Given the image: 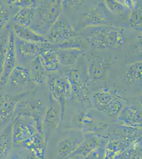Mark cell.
<instances>
[{
  "label": "cell",
  "instance_id": "cell-1",
  "mask_svg": "<svg viewBox=\"0 0 142 159\" xmlns=\"http://www.w3.org/2000/svg\"><path fill=\"white\" fill-rule=\"evenodd\" d=\"M47 138L45 159H66L83 142L82 132L76 129L57 130Z\"/></svg>",
  "mask_w": 142,
  "mask_h": 159
},
{
  "label": "cell",
  "instance_id": "cell-2",
  "mask_svg": "<svg viewBox=\"0 0 142 159\" xmlns=\"http://www.w3.org/2000/svg\"><path fill=\"white\" fill-rule=\"evenodd\" d=\"M83 35L91 47L102 50H116L125 42L122 28L99 25L86 28Z\"/></svg>",
  "mask_w": 142,
  "mask_h": 159
},
{
  "label": "cell",
  "instance_id": "cell-3",
  "mask_svg": "<svg viewBox=\"0 0 142 159\" xmlns=\"http://www.w3.org/2000/svg\"><path fill=\"white\" fill-rule=\"evenodd\" d=\"M60 1H42L37 2L35 18L31 29L38 34L45 37L51 27L58 19L61 12Z\"/></svg>",
  "mask_w": 142,
  "mask_h": 159
},
{
  "label": "cell",
  "instance_id": "cell-4",
  "mask_svg": "<svg viewBox=\"0 0 142 159\" xmlns=\"http://www.w3.org/2000/svg\"><path fill=\"white\" fill-rule=\"evenodd\" d=\"M35 85L31 77L30 70L24 65L17 64L11 72L7 80L6 87L7 94L19 98L24 97L27 94V89Z\"/></svg>",
  "mask_w": 142,
  "mask_h": 159
},
{
  "label": "cell",
  "instance_id": "cell-5",
  "mask_svg": "<svg viewBox=\"0 0 142 159\" xmlns=\"http://www.w3.org/2000/svg\"><path fill=\"white\" fill-rule=\"evenodd\" d=\"M111 13L108 11L104 1H99L83 15L79 25L83 27L106 25L111 19Z\"/></svg>",
  "mask_w": 142,
  "mask_h": 159
},
{
  "label": "cell",
  "instance_id": "cell-6",
  "mask_svg": "<svg viewBox=\"0 0 142 159\" xmlns=\"http://www.w3.org/2000/svg\"><path fill=\"white\" fill-rule=\"evenodd\" d=\"M44 43H36L25 42L16 36L15 50L17 64L25 66L39 55L44 48Z\"/></svg>",
  "mask_w": 142,
  "mask_h": 159
},
{
  "label": "cell",
  "instance_id": "cell-7",
  "mask_svg": "<svg viewBox=\"0 0 142 159\" xmlns=\"http://www.w3.org/2000/svg\"><path fill=\"white\" fill-rule=\"evenodd\" d=\"M15 38L16 36L11 27L9 34L8 48L0 75V87L6 86L11 72L17 65L15 50Z\"/></svg>",
  "mask_w": 142,
  "mask_h": 159
},
{
  "label": "cell",
  "instance_id": "cell-8",
  "mask_svg": "<svg viewBox=\"0 0 142 159\" xmlns=\"http://www.w3.org/2000/svg\"><path fill=\"white\" fill-rule=\"evenodd\" d=\"M17 97L0 91V132L13 121Z\"/></svg>",
  "mask_w": 142,
  "mask_h": 159
},
{
  "label": "cell",
  "instance_id": "cell-9",
  "mask_svg": "<svg viewBox=\"0 0 142 159\" xmlns=\"http://www.w3.org/2000/svg\"><path fill=\"white\" fill-rule=\"evenodd\" d=\"M67 73L68 83L70 85L71 96L72 97L79 98L82 95L83 90L85 88V77L83 73L80 70L79 68L68 70Z\"/></svg>",
  "mask_w": 142,
  "mask_h": 159
},
{
  "label": "cell",
  "instance_id": "cell-10",
  "mask_svg": "<svg viewBox=\"0 0 142 159\" xmlns=\"http://www.w3.org/2000/svg\"><path fill=\"white\" fill-rule=\"evenodd\" d=\"M118 114L119 120L133 126H142V109L135 106H124Z\"/></svg>",
  "mask_w": 142,
  "mask_h": 159
},
{
  "label": "cell",
  "instance_id": "cell-11",
  "mask_svg": "<svg viewBox=\"0 0 142 159\" xmlns=\"http://www.w3.org/2000/svg\"><path fill=\"white\" fill-rule=\"evenodd\" d=\"M15 36L20 39L33 43H49L45 37L35 33L30 28L13 24L12 26Z\"/></svg>",
  "mask_w": 142,
  "mask_h": 159
},
{
  "label": "cell",
  "instance_id": "cell-12",
  "mask_svg": "<svg viewBox=\"0 0 142 159\" xmlns=\"http://www.w3.org/2000/svg\"><path fill=\"white\" fill-rule=\"evenodd\" d=\"M49 83L50 92L56 100L61 101L64 99L67 93L70 90L68 81L61 76L50 78Z\"/></svg>",
  "mask_w": 142,
  "mask_h": 159
},
{
  "label": "cell",
  "instance_id": "cell-13",
  "mask_svg": "<svg viewBox=\"0 0 142 159\" xmlns=\"http://www.w3.org/2000/svg\"><path fill=\"white\" fill-rule=\"evenodd\" d=\"M109 67L108 61L101 57L96 58L89 66V76L94 81H100L104 78Z\"/></svg>",
  "mask_w": 142,
  "mask_h": 159
},
{
  "label": "cell",
  "instance_id": "cell-14",
  "mask_svg": "<svg viewBox=\"0 0 142 159\" xmlns=\"http://www.w3.org/2000/svg\"><path fill=\"white\" fill-rule=\"evenodd\" d=\"M38 57L46 72H55L59 70L60 64L55 49L44 47Z\"/></svg>",
  "mask_w": 142,
  "mask_h": 159
},
{
  "label": "cell",
  "instance_id": "cell-15",
  "mask_svg": "<svg viewBox=\"0 0 142 159\" xmlns=\"http://www.w3.org/2000/svg\"><path fill=\"white\" fill-rule=\"evenodd\" d=\"M117 94L116 90H110L109 89H104L101 91L96 92L94 96V105L95 108L105 113Z\"/></svg>",
  "mask_w": 142,
  "mask_h": 159
},
{
  "label": "cell",
  "instance_id": "cell-16",
  "mask_svg": "<svg viewBox=\"0 0 142 159\" xmlns=\"http://www.w3.org/2000/svg\"><path fill=\"white\" fill-rule=\"evenodd\" d=\"M35 9L33 8H20L16 10L11 20L14 24L30 27L35 18Z\"/></svg>",
  "mask_w": 142,
  "mask_h": 159
},
{
  "label": "cell",
  "instance_id": "cell-17",
  "mask_svg": "<svg viewBox=\"0 0 142 159\" xmlns=\"http://www.w3.org/2000/svg\"><path fill=\"white\" fill-rule=\"evenodd\" d=\"M57 54L60 65L68 66L76 63L83 53L81 48L55 49Z\"/></svg>",
  "mask_w": 142,
  "mask_h": 159
},
{
  "label": "cell",
  "instance_id": "cell-18",
  "mask_svg": "<svg viewBox=\"0 0 142 159\" xmlns=\"http://www.w3.org/2000/svg\"><path fill=\"white\" fill-rule=\"evenodd\" d=\"M142 61H139L131 64L127 66L123 74V80L130 84L142 81Z\"/></svg>",
  "mask_w": 142,
  "mask_h": 159
},
{
  "label": "cell",
  "instance_id": "cell-19",
  "mask_svg": "<svg viewBox=\"0 0 142 159\" xmlns=\"http://www.w3.org/2000/svg\"><path fill=\"white\" fill-rule=\"evenodd\" d=\"M12 123L0 132V159H6L12 148L11 138Z\"/></svg>",
  "mask_w": 142,
  "mask_h": 159
},
{
  "label": "cell",
  "instance_id": "cell-20",
  "mask_svg": "<svg viewBox=\"0 0 142 159\" xmlns=\"http://www.w3.org/2000/svg\"><path fill=\"white\" fill-rule=\"evenodd\" d=\"M29 70L31 79L35 84H42L44 82L46 76V71L38 56L31 62Z\"/></svg>",
  "mask_w": 142,
  "mask_h": 159
},
{
  "label": "cell",
  "instance_id": "cell-21",
  "mask_svg": "<svg viewBox=\"0 0 142 159\" xmlns=\"http://www.w3.org/2000/svg\"><path fill=\"white\" fill-rule=\"evenodd\" d=\"M12 15L7 1H0V32L10 25Z\"/></svg>",
  "mask_w": 142,
  "mask_h": 159
},
{
  "label": "cell",
  "instance_id": "cell-22",
  "mask_svg": "<svg viewBox=\"0 0 142 159\" xmlns=\"http://www.w3.org/2000/svg\"><path fill=\"white\" fill-rule=\"evenodd\" d=\"M11 28V26L10 25L0 32V75L2 71L4 60L8 48L9 34Z\"/></svg>",
  "mask_w": 142,
  "mask_h": 159
},
{
  "label": "cell",
  "instance_id": "cell-23",
  "mask_svg": "<svg viewBox=\"0 0 142 159\" xmlns=\"http://www.w3.org/2000/svg\"><path fill=\"white\" fill-rule=\"evenodd\" d=\"M130 25L132 29L142 31V6L135 5L131 9Z\"/></svg>",
  "mask_w": 142,
  "mask_h": 159
},
{
  "label": "cell",
  "instance_id": "cell-24",
  "mask_svg": "<svg viewBox=\"0 0 142 159\" xmlns=\"http://www.w3.org/2000/svg\"><path fill=\"white\" fill-rule=\"evenodd\" d=\"M104 3L110 13L123 16L129 10L125 6L124 3L121 2L120 1H106Z\"/></svg>",
  "mask_w": 142,
  "mask_h": 159
},
{
  "label": "cell",
  "instance_id": "cell-25",
  "mask_svg": "<svg viewBox=\"0 0 142 159\" xmlns=\"http://www.w3.org/2000/svg\"><path fill=\"white\" fill-rule=\"evenodd\" d=\"M106 142L104 141L101 143L99 147L94 149L93 151L89 153L84 159H103L105 152Z\"/></svg>",
  "mask_w": 142,
  "mask_h": 159
},
{
  "label": "cell",
  "instance_id": "cell-26",
  "mask_svg": "<svg viewBox=\"0 0 142 159\" xmlns=\"http://www.w3.org/2000/svg\"><path fill=\"white\" fill-rule=\"evenodd\" d=\"M85 157L81 154L74 152L73 153L71 154L66 159H84Z\"/></svg>",
  "mask_w": 142,
  "mask_h": 159
}]
</instances>
